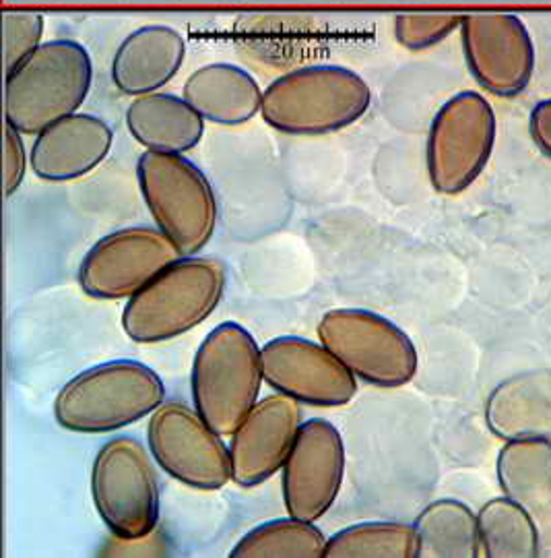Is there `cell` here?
I'll list each match as a JSON object with an SVG mask.
<instances>
[{
  "mask_svg": "<svg viewBox=\"0 0 551 558\" xmlns=\"http://www.w3.org/2000/svg\"><path fill=\"white\" fill-rule=\"evenodd\" d=\"M225 286L223 260L180 257L128 299L122 311V329L137 343L180 338L216 313Z\"/></svg>",
  "mask_w": 551,
  "mask_h": 558,
  "instance_id": "6da1fadb",
  "label": "cell"
},
{
  "mask_svg": "<svg viewBox=\"0 0 551 558\" xmlns=\"http://www.w3.org/2000/svg\"><path fill=\"white\" fill-rule=\"evenodd\" d=\"M370 104V85L352 69L310 64L273 81L265 89L260 114L279 133L320 137L352 126Z\"/></svg>",
  "mask_w": 551,
  "mask_h": 558,
  "instance_id": "7a4b0ae2",
  "label": "cell"
},
{
  "mask_svg": "<svg viewBox=\"0 0 551 558\" xmlns=\"http://www.w3.org/2000/svg\"><path fill=\"white\" fill-rule=\"evenodd\" d=\"M166 401L163 380L137 360H112L91 366L54 399V418L77 435H106L151 416Z\"/></svg>",
  "mask_w": 551,
  "mask_h": 558,
  "instance_id": "3957f363",
  "label": "cell"
},
{
  "mask_svg": "<svg viewBox=\"0 0 551 558\" xmlns=\"http://www.w3.org/2000/svg\"><path fill=\"white\" fill-rule=\"evenodd\" d=\"M94 81L87 48L75 40H52L7 73L4 122L23 135H40L50 124L79 112Z\"/></svg>",
  "mask_w": 551,
  "mask_h": 558,
  "instance_id": "277c9868",
  "label": "cell"
},
{
  "mask_svg": "<svg viewBox=\"0 0 551 558\" xmlns=\"http://www.w3.org/2000/svg\"><path fill=\"white\" fill-rule=\"evenodd\" d=\"M260 345L240 323H221L198 345L191 389L198 414L219 433L232 437L260 399Z\"/></svg>",
  "mask_w": 551,
  "mask_h": 558,
  "instance_id": "5b68a950",
  "label": "cell"
},
{
  "mask_svg": "<svg viewBox=\"0 0 551 558\" xmlns=\"http://www.w3.org/2000/svg\"><path fill=\"white\" fill-rule=\"evenodd\" d=\"M145 205L182 257L198 255L216 234L219 209L209 179L182 154L145 151L137 161Z\"/></svg>",
  "mask_w": 551,
  "mask_h": 558,
  "instance_id": "8992f818",
  "label": "cell"
},
{
  "mask_svg": "<svg viewBox=\"0 0 551 558\" xmlns=\"http://www.w3.org/2000/svg\"><path fill=\"white\" fill-rule=\"evenodd\" d=\"M99 519L122 542L149 538L159 523L161 488L151 451L128 435L106 440L91 468Z\"/></svg>",
  "mask_w": 551,
  "mask_h": 558,
  "instance_id": "52a82bcc",
  "label": "cell"
},
{
  "mask_svg": "<svg viewBox=\"0 0 551 558\" xmlns=\"http://www.w3.org/2000/svg\"><path fill=\"white\" fill-rule=\"evenodd\" d=\"M318 341L341 360L357 380L380 389L415 379L419 356L414 339L396 323L366 308H335L316 325Z\"/></svg>",
  "mask_w": 551,
  "mask_h": 558,
  "instance_id": "ba28073f",
  "label": "cell"
},
{
  "mask_svg": "<svg viewBox=\"0 0 551 558\" xmlns=\"http://www.w3.org/2000/svg\"><path fill=\"white\" fill-rule=\"evenodd\" d=\"M498 122L492 104L477 92H461L436 112L426 166L433 191L461 195L481 177L492 158Z\"/></svg>",
  "mask_w": 551,
  "mask_h": 558,
  "instance_id": "9c48e42d",
  "label": "cell"
},
{
  "mask_svg": "<svg viewBox=\"0 0 551 558\" xmlns=\"http://www.w3.org/2000/svg\"><path fill=\"white\" fill-rule=\"evenodd\" d=\"M147 447L168 476L191 488L219 490L232 480L230 447L180 399L163 401L149 416Z\"/></svg>",
  "mask_w": 551,
  "mask_h": 558,
  "instance_id": "30bf717a",
  "label": "cell"
},
{
  "mask_svg": "<svg viewBox=\"0 0 551 558\" xmlns=\"http://www.w3.org/2000/svg\"><path fill=\"white\" fill-rule=\"evenodd\" d=\"M159 228H124L98 240L81 260V290L94 300L133 299L143 286L180 259Z\"/></svg>",
  "mask_w": 551,
  "mask_h": 558,
  "instance_id": "8fae6325",
  "label": "cell"
},
{
  "mask_svg": "<svg viewBox=\"0 0 551 558\" xmlns=\"http://www.w3.org/2000/svg\"><path fill=\"white\" fill-rule=\"evenodd\" d=\"M463 54L475 81L498 98L521 96L535 73V44L511 13H475L461 23Z\"/></svg>",
  "mask_w": 551,
  "mask_h": 558,
  "instance_id": "7c38bea8",
  "label": "cell"
},
{
  "mask_svg": "<svg viewBox=\"0 0 551 558\" xmlns=\"http://www.w3.org/2000/svg\"><path fill=\"white\" fill-rule=\"evenodd\" d=\"M262 379L287 398L315 408H343L357 393L354 373L313 339L283 336L260 348Z\"/></svg>",
  "mask_w": 551,
  "mask_h": 558,
  "instance_id": "4fadbf2b",
  "label": "cell"
},
{
  "mask_svg": "<svg viewBox=\"0 0 551 558\" xmlns=\"http://www.w3.org/2000/svg\"><path fill=\"white\" fill-rule=\"evenodd\" d=\"M345 478V445L329 420H306L281 470V493L287 515L318 521L341 493Z\"/></svg>",
  "mask_w": 551,
  "mask_h": 558,
  "instance_id": "5bb4252c",
  "label": "cell"
},
{
  "mask_svg": "<svg viewBox=\"0 0 551 558\" xmlns=\"http://www.w3.org/2000/svg\"><path fill=\"white\" fill-rule=\"evenodd\" d=\"M304 424L302 403L283 393L258 399L230 442L232 482L255 488L283 470Z\"/></svg>",
  "mask_w": 551,
  "mask_h": 558,
  "instance_id": "9a60e30c",
  "label": "cell"
},
{
  "mask_svg": "<svg viewBox=\"0 0 551 558\" xmlns=\"http://www.w3.org/2000/svg\"><path fill=\"white\" fill-rule=\"evenodd\" d=\"M114 133L94 114H71L36 135L29 163L38 179L69 182L94 172L108 158Z\"/></svg>",
  "mask_w": 551,
  "mask_h": 558,
  "instance_id": "2e32d148",
  "label": "cell"
},
{
  "mask_svg": "<svg viewBox=\"0 0 551 558\" xmlns=\"http://www.w3.org/2000/svg\"><path fill=\"white\" fill-rule=\"evenodd\" d=\"M186 59V41L170 25L138 27L120 44L112 60V81L124 96L159 92L174 80Z\"/></svg>",
  "mask_w": 551,
  "mask_h": 558,
  "instance_id": "e0dca14e",
  "label": "cell"
},
{
  "mask_svg": "<svg viewBox=\"0 0 551 558\" xmlns=\"http://www.w3.org/2000/svg\"><path fill=\"white\" fill-rule=\"evenodd\" d=\"M486 424L500 440L551 439V368H532L495 385Z\"/></svg>",
  "mask_w": 551,
  "mask_h": 558,
  "instance_id": "ac0fdd59",
  "label": "cell"
},
{
  "mask_svg": "<svg viewBox=\"0 0 551 558\" xmlns=\"http://www.w3.org/2000/svg\"><path fill=\"white\" fill-rule=\"evenodd\" d=\"M182 98L203 119L223 126H237L250 122L260 112L265 92L242 66L213 62L200 66L186 80Z\"/></svg>",
  "mask_w": 551,
  "mask_h": 558,
  "instance_id": "d6986e66",
  "label": "cell"
},
{
  "mask_svg": "<svg viewBox=\"0 0 551 558\" xmlns=\"http://www.w3.org/2000/svg\"><path fill=\"white\" fill-rule=\"evenodd\" d=\"M126 126L147 151L186 154L205 135V119L174 94L154 92L137 96L126 108Z\"/></svg>",
  "mask_w": 551,
  "mask_h": 558,
  "instance_id": "ffe728a7",
  "label": "cell"
},
{
  "mask_svg": "<svg viewBox=\"0 0 551 558\" xmlns=\"http://www.w3.org/2000/svg\"><path fill=\"white\" fill-rule=\"evenodd\" d=\"M495 476L504 497L537 515L551 513V439L506 440Z\"/></svg>",
  "mask_w": 551,
  "mask_h": 558,
  "instance_id": "44dd1931",
  "label": "cell"
},
{
  "mask_svg": "<svg viewBox=\"0 0 551 558\" xmlns=\"http://www.w3.org/2000/svg\"><path fill=\"white\" fill-rule=\"evenodd\" d=\"M414 525L419 558L481 557L477 513L461 500H433L417 515Z\"/></svg>",
  "mask_w": 551,
  "mask_h": 558,
  "instance_id": "7402d4cb",
  "label": "cell"
},
{
  "mask_svg": "<svg viewBox=\"0 0 551 558\" xmlns=\"http://www.w3.org/2000/svg\"><path fill=\"white\" fill-rule=\"evenodd\" d=\"M481 557L537 558L541 553L539 530L529 509L509 497L488 500L479 513Z\"/></svg>",
  "mask_w": 551,
  "mask_h": 558,
  "instance_id": "603a6c76",
  "label": "cell"
},
{
  "mask_svg": "<svg viewBox=\"0 0 551 558\" xmlns=\"http://www.w3.org/2000/svg\"><path fill=\"white\" fill-rule=\"evenodd\" d=\"M327 538L315 521L281 518L265 521L242 536L232 548L234 558H325Z\"/></svg>",
  "mask_w": 551,
  "mask_h": 558,
  "instance_id": "cb8c5ba5",
  "label": "cell"
},
{
  "mask_svg": "<svg viewBox=\"0 0 551 558\" xmlns=\"http://www.w3.org/2000/svg\"><path fill=\"white\" fill-rule=\"evenodd\" d=\"M325 558H419V538L412 523L364 521L327 539Z\"/></svg>",
  "mask_w": 551,
  "mask_h": 558,
  "instance_id": "d4e9b609",
  "label": "cell"
},
{
  "mask_svg": "<svg viewBox=\"0 0 551 558\" xmlns=\"http://www.w3.org/2000/svg\"><path fill=\"white\" fill-rule=\"evenodd\" d=\"M461 23L463 17L458 15L407 13L394 17V38L403 48L421 52L446 40L456 29H461Z\"/></svg>",
  "mask_w": 551,
  "mask_h": 558,
  "instance_id": "484cf974",
  "label": "cell"
},
{
  "mask_svg": "<svg viewBox=\"0 0 551 558\" xmlns=\"http://www.w3.org/2000/svg\"><path fill=\"white\" fill-rule=\"evenodd\" d=\"M44 15L32 11H9L2 17L4 73H11L41 46Z\"/></svg>",
  "mask_w": 551,
  "mask_h": 558,
  "instance_id": "4316f807",
  "label": "cell"
},
{
  "mask_svg": "<svg viewBox=\"0 0 551 558\" xmlns=\"http://www.w3.org/2000/svg\"><path fill=\"white\" fill-rule=\"evenodd\" d=\"M2 177H4V197L15 195L23 184L27 172V149L23 143V133L13 129L9 122H4V135H2Z\"/></svg>",
  "mask_w": 551,
  "mask_h": 558,
  "instance_id": "83f0119b",
  "label": "cell"
},
{
  "mask_svg": "<svg viewBox=\"0 0 551 558\" xmlns=\"http://www.w3.org/2000/svg\"><path fill=\"white\" fill-rule=\"evenodd\" d=\"M529 131L537 149L551 160V98L539 101L532 108Z\"/></svg>",
  "mask_w": 551,
  "mask_h": 558,
  "instance_id": "f1b7e54d",
  "label": "cell"
}]
</instances>
